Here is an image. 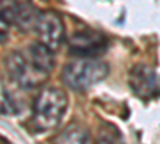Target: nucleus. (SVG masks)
I'll list each match as a JSON object with an SVG mask.
<instances>
[{
  "label": "nucleus",
  "mask_w": 160,
  "mask_h": 144,
  "mask_svg": "<svg viewBox=\"0 0 160 144\" xmlns=\"http://www.w3.org/2000/svg\"><path fill=\"white\" fill-rule=\"evenodd\" d=\"M68 109V96L58 87H45L32 104L31 123L35 132L43 133L55 128L62 120Z\"/></svg>",
  "instance_id": "f257e3e1"
},
{
  "label": "nucleus",
  "mask_w": 160,
  "mask_h": 144,
  "mask_svg": "<svg viewBox=\"0 0 160 144\" xmlns=\"http://www.w3.org/2000/svg\"><path fill=\"white\" fill-rule=\"evenodd\" d=\"M109 75V66L96 58H80L62 71V82L74 91H87Z\"/></svg>",
  "instance_id": "f03ea898"
},
{
  "label": "nucleus",
  "mask_w": 160,
  "mask_h": 144,
  "mask_svg": "<svg viewBox=\"0 0 160 144\" xmlns=\"http://www.w3.org/2000/svg\"><path fill=\"white\" fill-rule=\"evenodd\" d=\"M34 31L38 35V42L43 43L51 51H56L66 37V29L61 16L55 11H42L38 13L37 21L34 24Z\"/></svg>",
  "instance_id": "7ed1b4c3"
},
{
  "label": "nucleus",
  "mask_w": 160,
  "mask_h": 144,
  "mask_svg": "<svg viewBox=\"0 0 160 144\" xmlns=\"http://www.w3.org/2000/svg\"><path fill=\"white\" fill-rule=\"evenodd\" d=\"M38 13L29 0H0V22L19 29H34Z\"/></svg>",
  "instance_id": "20e7f679"
},
{
  "label": "nucleus",
  "mask_w": 160,
  "mask_h": 144,
  "mask_svg": "<svg viewBox=\"0 0 160 144\" xmlns=\"http://www.w3.org/2000/svg\"><path fill=\"white\" fill-rule=\"evenodd\" d=\"M69 50L72 55L82 56V58H96L98 55L104 53L109 47V38L102 32L83 29L77 31L69 37Z\"/></svg>",
  "instance_id": "39448f33"
},
{
  "label": "nucleus",
  "mask_w": 160,
  "mask_h": 144,
  "mask_svg": "<svg viewBox=\"0 0 160 144\" xmlns=\"http://www.w3.org/2000/svg\"><path fill=\"white\" fill-rule=\"evenodd\" d=\"M128 83L131 91L141 99H152L160 95V77L148 64H136L130 71Z\"/></svg>",
  "instance_id": "423d86ee"
},
{
  "label": "nucleus",
  "mask_w": 160,
  "mask_h": 144,
  "mask_svg": "<svg viewBox=\"0 0 160 144\" xmlns=\"http://www.w3.org/2000/svg\"><path fill=\"white\" fill-rule=\"evenodd\" d=\"M7 71L10 74V77L15 80L16 83H19L24 88H32L34 85L38 83L40 77L32 67L31 64L26 59V55L15 51V53H10V56L7 58Z\"/></svg>",
  "instance_id": "0eeeda50"
},
{
  "label": "nucleus",
  "mask_w": 160,
  "mask_h": 144,
  "mask_svg": "<svg viewBox=\"0 0 160 144\" xmlns=\"http://www.w3.org/2000/svg\"><path fill=\"white\" fill-rule=\"evenodd\" d=\"M26 59L31 64V67L42 77H47V74H50L53 71V67H55L53 51L40 42L29 45L28 53H26Z\"/></svg>",
  "instance_id": "6e6552de"
},
{
  "label": "nucleus",
  "mask_w": 160,
  "mask_h": 144,
  "mask_svg": "<svg viewBox=\"0 0 160 144\" xmlns=\"http://www.w3.org/2000/svg\"><path fill=\"white\" fill-rule=\"evenodd\" d=\"M51 144H91V136L83 127L71 125L62 130Z\"/></svg>",
  "instance_id": "1a4fd4ad"
},
{
  "label": "nucleus",
  "mask_w": 160,
  "mask_h": 144,
  "mask_svg": "<svg viewBox=\"0 0 160 144\" xmlns=\"http://www.w3.org/2000/svg\"><path fill=\"white\" fill-rule=\"evenodd\" d=\"M99 144H122L117 130H109V132L99 133Z\"/></svg>",
  "instance_id": "9d476101"
},
{
  "label": "nucleus",
  "mask_w": 160,
  "mask_h": 144,
  "mask_svg": "<svg viewBox=\"0 0 160 144\" xmlns=\"http://www.w3.org/2000/svg\"><path fill=\"white\" fill-rule=\"evenodd\" d=\"M3 40H5V34L0 31V42H3Z\"/></svg>",
  "instance_id": "9b49d317"
}]
</instances>
